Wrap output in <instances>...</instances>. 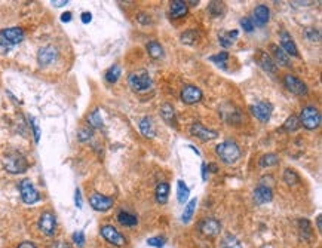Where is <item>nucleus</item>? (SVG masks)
Listing matches in <instances>:
<instances>
[{"label":"nucleus","mask_w":322,"mask_h":248,"mask_svg":"<svg viewBox=\"0 0 322 248\" xmlns=\"http://www.w3.org/2000/svg\"><path fill=\"white\" fill-rule=\"evenodd\" d=\"M298 126H300V122H298V119H297L296 116H290V118L287 119V122L284 124V129L288 131V132L296 131Z\"/></svg>","instance_id":"f704fd0d"},{"label":"nucleus","mask_w":322,"mask_h":248,"mask_svg":"<svg viewBox=\"0 0 322 248\" xmlns=\"http://www.w3.org/2000/svg\"><path fill=\"white\" fill-rule=\"evenodd\" d=\"M57 55H58V52L53 46H43L39 49L37 61L40 66H49L57 60Z\"/></svg>","instance_id":"ddd939ff"},{"label":"nucleus","mask_w":322,"mask_h":248,"mask_svg":"<svg viewBox=\"0 0 322 248\" xmlns=\"http://www.w3.org/2000/svg\"><path fill=\"white\" fill-rule=\"evenodd\" d=\"M238 30H233V31H229V33H226V34H222L220 36V45L222 46H224V48H229V46H232L233 45V40L238 37Z\"/></svg>","instance_id":"c85d7f7f"},{"label":"nucleus","mask_w":322,"mask_h":248,"mask_svg":"<svg viewBox=\"0 0 322 248\" xmlns=\"http://www.w3.org/2000/svg\"><path fill=\"white\" fill-rule=\"evenodd\" d=\"M181 100L186 104H196L202 100V91L195 85H186L181 91Z\"/></svg>","instance_id":"f8f14e48"},{"label":"nucleus","mask_w":322,"mask_h":248,"mask_svg":"<svg viewBox=\"0 0 322 248\" xmlns=\"http://www.w3.org/2000/svg\"><path fill=\"white\" fill-rule=\"evenodd\" d=\"M251 113L260 121V122H267L272 116V106L269 103H257L254 106H251Z\"/></svg>","instance_id":"4468645a"},{"label":"nucleus","mask_w":322,"mask_h":248,"mask_svg":"<svg viewBox=\"0 0 322 248\" xmlns=\"http://www.w3.org/2000/svg\"><path fill=\"white\" fill-rule=\"evenodd\" d=\"M50 3H52L53 6H57V8H60V6H66V5H67L69 2H67V0H61V2H50Z\"/></svg>","instance_id":"3c124183"},{"label":"nucleus","mask_w":322,"mask_h":248,"mask_svg":"<svg viewBox=\"0 0 322 248\" xmlns=\"http://www.w3.org/2000/svg\"><path fill=\"white\" fill-rule=\"evenodd\" d=\"M241 25L244 27V30L245 31H248V33H251L252 30H254V23H252V20L251 18H248V17H245V18H242L241 20Z\"/></svg>","instance_id":"ea45409f"},{"label":"nucleus","mask_w":322,"mask_h":248,"mask_svg":"<svg viewBox=\"0 0 322 248\" xmlns=\"http://www.w3.org/2000/svg\"><path fill=\"white\" fill-rule=\"evenodd\" d=\"M199 230L205 236H217L220 233V223L216 219H205L199 224Z\"/></svg>","instance_id":"dca6fc26"},{"label":"nucleus","mask_w":322,"mask_h":248,"mask_svg":"<svg viewBox=\"0 0 322 248\" xmlns=\"http://www.w3.org/2000/svg\"><path fill=\"white\" fill-rule=\"evenodd\" d=\"M312 3L313 2H293V5H296V6L297 5H312Z\"/></svg>","instance_id":"6e6d98bb"},{"label":"nucleus","mask_w":322,"mask_h":248,"mask_svg":"<svg viewBox=\"0 0 322 248\" xmlns=\"http://www.w3.org/2000/svg\"><path fill=\"white\" fill-rule=\"evenodd\" d=\"M147 52L151 58L159 60V58L164 57V48L160 46L157 42H149L147 43Z\"/></svg>","instance_id":"a878e982"},{"label":"nucleus","mask_w":322,"mask_h":248,"mask_svg":"<svg viewBox=\"0 0 322 248\" xmlns=\"http://www.w3.org/2000/svg\"><path fill=\"white\" fill-rule=\"evenodd\" d=\"M89 204L94 210L97 211H107L113 207V198L104 196L99 193H92L89 198Z\"/></svg>","instance_id":"1a4fd4ad"},{"label":"nucleus","mask_w":322,"mask_h":248,"mask_svg":"<svg viewBox=\"0 0 322 248\" xmlns=\"http://www.w3.org/2000/svg\"><path fill=\"white\" fill-rule=\"evenodd\" d=\"M208 168H209V171H212V173H217V165H216V164H209Z\"/></svg>","instance_id":"864d4df0"},{"label":"nucleus","mask_w":322,"mask_h":248,"mask_svg":"<svg viewBox=\"0 0 322 248\" xmlns=\"http://www.w3.org/2000/svg\"><path fill=\"white\" fill-rule=\"evenodd\" d=\"M273 198V193H272V189L269 186H264V184H260L255 190H254V201L255 204L258 205H263L266 202H271Z\"/></svg>","instance_id":"f3484780"},{"label":"nucleus","mask_w":322,"mask_h":248,"mask_svg":"<svg viewBox=\"0 0 322 248\" xmlns=\"http://www.w3.org/2000/svg\"><path fill=\"white\" fill-rule=\"evenodd\" d=\"M31 122V126H33V132H34V140H36V143H39V140H40V129H39V126H37V122L31 118L30 119Z\"/></svg>","instance_id":"37998d69"},{"label":"nucleus","mask_w":322,"mask_h":248,"mask_svg":"<svg viewBox=\"0 0 322 248\" xmlns=\"http://www.w3.org/2000/svg\"><path fill=\"white\" fill-rule=\"evenodd\" d=\"M208 12L212 17H223V14L226 12V5L223 2H211L208 5Z\"/></svg>","instance_id":"bb28decb"},{"label":"nucleus","mask_w":322,"mask_h":248,"mask_svg":"<svg viewBox=\"0 0 322 248\" xmlns=\"http://www.w3.org/2000/svg\"><path fill=\"white\" fill-rule=\"evenodd\" d=\"M209 60H211L212 63H216V64L224 67V64H226L227 60H229V54H227V52H220V54H217V55H212Z\"/></svg>","instance_id":"e433bc0d"},{"label":"nucleus","mask_w":322,"mask_h":248,"mask_svg":"<svg viewBox=\"0 0 322 248\" xmlns=\"http://www.w3.org/2000/svg\"><path fill=\"white\" fill-rule=\"evenodd\" d=\"M223 248H241V244L236 238L227 235L223 241Z\"/></svg>","instance_id":"4c0bfd02"},{"label":"nucleus","mask_w":322,"mask_h":248,"mask_svg":"<svg viewBox=\"0 0 322 248\" xmlns=\"http://www.w3.org/2000/svg\"><path fill=\"white\" fill-rule=\"evenodd\" d=\"M187 15V5L183 0H173L171 2V17L173 18H183Z\"/></svg>","instance_id":"4be33fe9"},{"label":"nucleus","mask_w":322,"mask_h":248,"mask_svg":"<svg viewBox=\"0 0 322 248\" xmlns=\"http://www.w3.org/2000/svg\"><path fill=\"white\" fill-rule=\"evenodd\" d=\"M196 37H198L196 31H186V33L181 34V42L183 43H195Z\"/></svg>","instance_id":"58836bf2"},{"label":"nucleus","mask_w":322,"mask_h":248,"mask_svg":"<svg viewBox=\"0 0 322 248\" xmlns=\"http://www.w3.org/2000/svg\"><path fill=\"white\" fill-rule=\"evenodd\" d=\"M316 226H318V230H322V217L321 216H318V219H316Z\"/></svg>","instance_id":"603ef678"},{"label":"nucleus","mask_w":322,"mask_h":248,"mask_svg":"<svg viewBox=\"0 0 322 248\" xmlns=\"http://www.w3.org/2000/svg\"><path fill=\"white\" fill-rule=\"evenodd\" d=\"M137 20H138L140 24H144V25L151 23V20H150V17H149L147 14H138V15H137Z\"/></svg>","instance_id":"a18cd8bd"},{"label":"nucleus","mask_w":322,"mask_h":248,"mask_svg":"<svg viewBox=\"0 0 322 248\" xmlns=\"http://www.w3.org/2000/svg\"><path fill=\"white\" fill-rule=\"evenodd\" d=\"M20 192H21L23 201H24L25 204H28V205L36 204V202L40 199L39 192L34 189V186L31 184L30 180H23V181L20 183Z\"/></svg>","instance_id":"0eeeda50"},{"label":"nucleus","mask_w":322,"mask_h":248,"mask_svg":"<svg viewBox=\"0 0 322 248\" xmlns=\"http://www.w3.org/2000/svg\"><path fill=\"white\" fill-rule=\"evenodd\" d=\"M55 226H57V222H55V216H53L52 213H43L40 216V220H39V227L40 230L50 236L53 235V232H55Z\"/></svg>","instance_id":"2eb2a0df"},{"label":"nucleus","mask_w":322,"mask_h":248,"mask_svg":"<svg viewBox=\"0 0 322 248\" xmlns=\"http://www.w3.org/2000/svg\"><path fill=\"white\" fill-rule=\"evenodd\" d=\"M91 21H92V15L89 12H83L82 14V23L83 24H89Z\"/></svg>","instance_id":"de8ad7c7"},{"label":"nucleus","mask_w":322,"mask_h":248,"mask_svg":"<svg viewBox=\"0 0 322 248\" xmlns=\"http://www.w3.org/2000/svg\"><path fill=\"white\" fill-rule=\"evenodd\" d=\"M278 162H279V158H278L275 153H267V155H264V156L260 159V167H261V168L272 167V165H276Z\"/></svg>","instance_id":"473e14b6"},{"label":"nucleus","mask_w":322,"mask_h":248,"mask_svg":"<svg viewBox=\"0 0 322 248\" xmlns=\"http://www.w3.org/2000/svg\"><path fill=\"white\" fill-rule=\"evenodd\" d=\"M160 116L162 119L173 128H177V116H175V110L170 103H165L160 106Z\"/></svg>","instance_id":"aec40b11"},{"label":"nucleus","mask_w":322,"mask_h":248,"mask_svg":"<svg viewBox=\"0 0 322 248\" xmlns=\"http://www.w3.org/2000/svg\"><path fill=\"white\" fill-rule=\"evenodd\" d=\"M195 210H196V199H192V201L186 205V208H184V213H183V217H181L183 223H189V222L192 220V217H193V214H195Z\"/></svg>","instance_id":"7c9ffc66"},{"label":"nucleus","mask_w":322,"mask_h":248,"mask_svg":"<svg viewBox=\"0 0 322 248\" xmlns=\"http://www.w3.org/2000/svg\"><path fill=\"white\" fill-rule=\"evenodd\" d=\"M190 134L195 135V137H198V138L202 140V141H212V140H216V138L219 137V134H217L216 131L205 128V126H203L202 124H199V122L190 125Z\"/></svg>","instance_id":"9b49d317"},{"label":"nucleus","mask_w":322,"mask_h":248,"mask_svg":"<svg viewBox=\"0 0 322 248\" xmlns=\"http://www.w3.org/2000/svg\"><path fill=\"white\" fill-rule=\"evenodd\" d=\"M304 34H306V37H307L309 40H312V42H319V40H321V33H319V30H316L315 27H307V28L304 30Z\"/></svg>","instance_id":"c9c22d12"},{"label":"nucleus","mask_w":322,"mask_h":248,"mask_svg":"<svg viewBox=\"0 0 322 248\" xmlns=\"http://www.w3.org/2000/svg\"><path fill=\"white\" fill-rule=\"evenodd\" d=\"M279 39H281V48L284 49V52H285L287 55L298 57V49H297V46H296V43H294V40H293V37H291L290 33L282 31Z\"/></svg>","instance_id":"a211bd4d"},{"label":"nucleus","mask_w":322,"mask_h":248,"mask_svg":"<svg viewBox=\"0 0 322 248\" xmlns=\"http://www.w3.org/2000/svg\"><path fill=\"white\" fill-rule=\"evenodd\" d=\"M147 244H149V245H151V247L160 248V247H164V244H165V239H164V238H160V236H156V238H150V239L147 241Z\"/></svg>","instance_id":"a19ab883"},{"label":"nucleus","mask_w":322,"mask_h":248,"mask_svg":"<svg viewBox=\"0 0 322 248\" xmlns=\"http://www.w3.org/2000/svg\"><path fill=\"white\" fill-rule=\"evenodd\" d=\"M254 58H255V61L258 63V66H260L264 72L272 73V74L276 73V70H278L276 63L271 58L269 54H266L263 49H258V51L255 52V55H254Z\"/></svg>","instance_id":"9d476101"},{"label":"nucleus","mask_w":322,"mask_h":248,"mask_svg":"<svg viewBox=\"0 0 322 248\" xmlns=\"http://www.w3.org/2000/svg\"><path fill=\"white\" fill-rule=\"evenodd\" d=\"M73 241H74V244L80 248V247H83V244H85V235H83V232H74L73 233Z\"/></svg>","instance_id":"79ce46f5"},{"label":"nucleus","mask_w":322,"mask_h":248,"mask_svg":"<svg viewBox=\"0 0 322 248\" xmlns=\"http://www.w3.org/2000/svg\"><path fill=\"white\" fill-rule=\"evenodd\" d=\"M284 181H285L287 184H290V186H296V184H298L300 177H298V174H297L294 170L287 168V170L284 171Z\"/></svg>","instance_id":"c756f323"},{"label":"nucleus","mask_w":322,"mask_h":248,"mask_svg":"<svg viewBox=\"0 0 322 248\" xmlns=\"http://www.w3.org/2000/svg\"><path fill=\"white\" fill-rule=\"evenodd\" d=\"M284 85L287 86V89L296 95H306L307 94V86L304 82H301L298 77H296L294 74H285L284 76Z\"/></svg>","instance_id":"6e6552de"},{"label":"nucleus","mask_w":322,"mask_h":248,"mask_svg":"<svg viewBox=\"0 0 322 248\" xmlns=\"http://www.w3.org/2000/svg\"><path fill=\"white\" fill-rule=\"evenodd\" d=\"M74 201H76V207H77V208H82V195H80V190H79V189H76Z\"/></svg>","instance_id":"49530a36"},{"label":"nucleus","mask_w":322,"mask_h":248,"mask_svg":"<svg viewBox=\"0 0 322 248\" xmlns=\"http://www.w3.org/2000/svg\"><path fill=\"white\" fill-rule=\"evenodd\" d=\"M101 236H102L107 242H110V244H113V245H116V247H124V245L126 244L125 236H124L116 227H113V226H110V224H105V226L101 227Z\"/></svg>","instance_id":"423d86ee"},{"label":"nucleus","mask_w":322,"mask_h":248,"mask_svg":"<svg viewBox=\"0 0 322 248\" xmlns=\"http://www.w3.org/2000/svg\"><path fill=\"white\" fill-rule=\"evenodd\" d=\"M92 137V132H91V129H80V132H79V140L80 141H86V140H89Z\"/></svg>","instance_id":"c03bdc74"},{"label":"nucleus","mask_w":322,"mask_h":248,"mask_svg":"<svg viewBox=\"0 0 322 248\" xmlns=\"http://www.w3.org/2000/svg\"><path fill=\"white\" fill-rule=\"evenodd\" d=\"M61 21H63V23H70V21H72V14H70V12H64V14L61 15Z\"/></svg>","instance_id":"8fccbe9b"},{"label":"nucleus","mask_w":322,"mask_h":248,"mask_svg":"<svg viewBox=\"0 0 322 248\" xmlns=\"http://www.w3.org/2000/svg\"><path fill=\"white\" fill-rule=\"evenodd\" d=\"M3 167L11 174H23L28 168V162L24 158V155L18 152H11L3 159Z\"/></svg>","instance_id":"f03ea898"},{"label":"nucleus","mask_w":322,"mask_h":248,"mask_svg":"<svg viewBox=\"0 0 322 248\" xmlns=\"http://www.w3.org/2000/svg\"><path fill=\"white\" fill-rule=\"evenodd\" d=\"M88 124L92 126V128H101L102 126V119L99 116V110L95 109L89 116H88Z\"/></svg>","instance_id":"72a5a7b5"},{"label":"nucleus","mask_w":322,"mask_h":248,"mask_svg":"<svg viewBox=\"0 0 322 248\" xmlns=\"http://www.w3.org/2000/svg\"><path fill=\"white\" fill-rule=\"evenodd\" d=\"M18 248H36V245L33 242H30V241H25V242H21L18 245Z\"/></svg>","instance_id":"09e8293b"},{"label":"nucleus","mask_w":322,"mask_h":248,"mask_svg":"<svg viewBox=\"0 0 322 248\" xmlns=\"http://www.w3.org/2000/svg\"><path fill=\"white\" fill-rule=\"evenodd\" d=\"M189 193H190V190L184 184V181L178 180V183H177V198H178L180 204H186V201L189 199Z\"/></svg>","instance_id":"cd10ccee"},{"label":"nucleus","mask_w":322,"mask_h":248,"mask_svg":"<svg viewBox=\"0 0 322 248\" xmlns=\"http://www.w3.org/2000/svg\"><path fill=\"white\" fill-rule=\"evenodd\" d=\"M271 51H272V54H273V57H275V61H276L279 66H284V67H288V66H290V57L284 52L282 48H279L278 45L272 43V45H271Z\"/></svg>","instance_id":"412c9836"},{"label":"nucleus","mask_w":322,"mask_h":248,"mask_svg":"<svg viewBox=\"0 0 322 248\" xmlns=\"http://www.w3.org/2000/svg\"><path fill=\"white\" fill-rule=\"evenodd\" d=\"M170 195V184L168 183H159L156 187V201L159 204H167Z\"/></svg>","instance_id":"5701e85b"},{"label":"nucleus","mask_w":322,"mask_h":248,"mask_svg":"<svg viewBox=\"0 0 322 248\" xmlns=\"http://www.w3.org/2000/svg\"><path fill=\"white\" fill-rule=\"evenodd\" d=\"M128 83L137 92H144V91L150 89L153 85L151 77L149 76V73L146 70H138V72L131 73L128 77Z\"/></svg>","instance_id":"7ed1b4c3"},{"label":"nucleus","mask_w":322,"mask_h":248,"mask_svg":"<svg viewBox=\"0 0 322 248\" xmlns=\"http://www.w3.org/2000/svg\"><path fill=\"white\" fill-rule=\"evenodd\" d=\"M140 131L144 137L147 138H153L156 131H154V125H153V121L150 118H143L141 122H140Z\"/></svg>","instance_id":"b1692460"},{"label":"nucleus","mask_w":322,"mask_h":248,"mask_svg":"<svg viewBox=\"0 0 322 248\" xmlns=\"http://www.w3.org/2000/svg\"><path fill=\"white\" fill-rule=\"evenodd\" d=\"M300 124L306 128V129H316L321 125V113L316 107L307 106L303 107L301 113H300Z\"/></svg>","instance_id":"39448f33"},{"label":"nucleus","mask_w":322,"mask_h":248,"mask_svg":"<svg viewBox=\"0 0 322 248\" xmlns=\"http://www.w3.org/2000/svg\"><path fill=\"white\" fill-rule=\"evenodd\" d=\"M119 77H121V67L119 66L110 67L109 70H107V73H105V80L109 82V83H116Z\"/></svg>","instance_id":"2f4dec72"},{"label":"nucleus","mask_w":322,"mask_h":248,"mask_svg":"<svg viewBox=\"0 0 322 248\" xmlns=\"http://www.w3.org/2000/svg\"><path fill=\"white\" fill-rule=\"evenodd\" d=\"M24 40V31L20 27H11L0 31V46L9 48Z\"/></svg>","instance_id":"20e7f679"},{"label":"nucleus","mask_w":322,"mask_h":248,"mask_svg":"<svg viewBox=\"0 0 322 248\" xmlns=\"http://www.w3.org/2000/svg\"><path fill=\"white\" fill-rule=\"evenodd\" d=\"M216 152H217L219 158H220L224 164H227V165L235 164V162L241 158V150H239L238 144H236L235 141H230V140L220 143V144L216 147Z\"/></svg>","instance_id":"f257e3e1"},{"label":"nucleus","mask_w":322,"mask_h":248,"mask_svg":"<svg viewBox=\"0 0 322 248\" xmlns=\"http://www.w3.org/2000/svg\"><path fill=\"white\" fill-rule=\"evenodd\" d=\"M202 177H203V180L206 178V165L205 164H202Z\"/></svg>","instance_id":"5fc2aeb1"},{"label":"nucleus","mask_w":322,"mask_h":248,"mask_svg":"<svg viewBox=\"0 0 322 248\" xmlns=\"http://www.w3.org/2000/svg\"><path fill=\"white\" fill-rule=\"evenodd\" d=\"M271 20V11L264 5H258L255 6L254 12H252V23H255V25H264Z\"/></svg>","instance_id":"6ab92c4d"},{"label":"nucleus","mask_w":322,"mask_h":248,"mask_svg":"<svg viewBox=\"0 0 322 248\" xmlns=\"http://www.w3.org/2000/svg\"><path fill=\"white\" fill-rule=\"evenodd\" d=\"M118 222L122 224V226H128V227H132L138 223V219L126 211H119L118 213Z\"/></svg>","instance_id":"393cba45"}]
</instances>
